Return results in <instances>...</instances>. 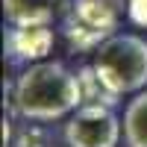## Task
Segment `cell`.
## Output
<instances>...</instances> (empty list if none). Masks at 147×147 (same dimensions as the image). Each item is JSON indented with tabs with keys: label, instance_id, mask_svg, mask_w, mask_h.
<instances>
[{
	"label": "cell",
	"instance_id": "obj_4",
	"mask_svg": "<svg viewBox=\"0 0 147 147\" xmlns=\"http://www.w3.org/2000/svg\"><path fill=\"white\" fill-rule=\"evenodd\" d=\"M124 124L118 121L112 106L82 103L65 124L68 147H118Z\"/></svg>",
	"mask_w": 147,
	"mask_h": 147
},
{
	"label": "cell",
	"instance_id": "obj_9",
	"mask_svg": "<svg viewBox=\"0 0 147 147\" xmlns=\"http://www.w3.org/2000/svg\"><path fill=\"white\" fill-rule=\"evenodd\" d=\"M50 144H53L50 129L41 127L38 121L24 124V127L18 129V136H12V147H50Z\"/></svg>",
	"mask_w": 147,
	"mask_h": 147
},
{
	"label": "cell",
	"instance_id": "obj_10",
	"mask_svg": "<svg viewBox=\"0 0 147 147\" xmlns=\"http://www.w3.org/2000/svg\"><path fill=\"white\" fill-rule=\"evenodd\" d=\"M127 18L136 24V27L147 30V0H129L127 3Z\"/></svg>",
	"mask_w": 147,
	"mask_h": 147
},
{
	"label": "cell",
	"instance_id": "obj_8",
	"mask_svg": "<svg viewBox=\"0 0 147 147\" xmlns=\"http://www.w3.org/2000/svg\"><path fill=\"white\" fill-rule=\"evenodd\" d=\"M80 88H82V103H97V106H118V97L109 85L100 80V74L94 71V65H82L80 71Z\"/></svg>",
	"mask_w": 147,
	"mask_h": 147
},
{
	"label": "cell",
	"instance_id": "obj_7",
	"mask_svg": "<svg viewBox=\"0 0 147 147\" xmlns=\"http://www.w3.org/2000/svg\"><path fill=\"white\" fill-rule=\"evenodd\" d=\"M127 147H147V91H138L124 109Z\"/></svg>",
	"mask_w": 147,
	"mask_h": 147
},
{
	"label": "cell",
	"instance_id": "obj_2",
	"mask_svg": "<svg viewBox=\"0 0 147 147\" xmlns=\"http://www.w3.org/2000/svg\"><path fill=\"white\" fill-rule=\"evenodd\" d=\"M91 65L115 94H138L147 88V38L115 32L94 50Z\"/></svg>",
	"mask_w": 147,
	"mask_h": 147
},
{
	"label": "cell",
	"instance_id": "obj_6",
	"mask_svg": "<svg viewBox=\"0 0 147 147\" xmlns=\"http://www.w3.org/2000/svg\"><path fill=\"white\" fill-rule=\"evenodd\" d=\"M74 0H3V15L9 24H53L68 15Z\"/></svg>",
	"mask_w": 147,
	"mask_h": 147
},
{
	"label": "cell",
	"instance_id": "obj_1",
	"mask_svg": "<svg viewBox=\"0 0 147 147\" xmlns=\"http://www.w3.org/2000/svg\"><path fill=\"white\" fill-rule=\"evenodd\" d=\"M15 109L24 121H59L74 115L82 106L80 74L68 71L62 62H32L21 71V77L12 85Z\"/></svg>",
	"mask_w": 147,
	"mask_h": 147
},
{
	"label": "cell",
	"instance_id": "obj_3",
	"mask_svg": "<svg viewBox=\"0 0 147 147\" xmlns=\"http://www.w3.org/2000/svg\"><path fill=\"white\" fill-rule=\"evenodd\" d=\"M129 0H74L68 15L62 18V32L74 50H97L109 35H115L121 15Z\"/></svg>",
	"mask_w": 147,
	"mask_h": 147
},
{
	"label": "cell",
	"instance_id": "obj_5",
	"mask_svg": "<svg viewBox=\"0 0 147 147\" xmlns=\"http://www.w3.org/2000/svg\"><path fill=\"white\" fill-rule=\"evenodd\" d=\"M53 47V24H24L6 30V59L12 65H32L50 53Z\"/></svg>",
	"mask_w": 147,
	"mask_h": 147
}]
</instances>
